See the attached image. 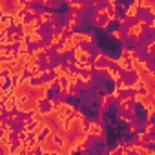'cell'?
<instances>
[{
	"label": "cell",
	"mask_w": 155,
	"mask_h": 155,
	"mask_svg": "<svg viewBox=\"0 0 155 155\" xmlns=\"http://www.w3.org/2000/svg\"><path fill=\"white\" fill-rule=\"evenodd\" d=\"M91 40H93V37H91L90 33L75 31V33H71L68 38H62V42L57 46V55L62 57L64 53H69V51H73L75 48H79L82 42H84V44H91Z\"/></svg>",
	"instance_id": "cell-2"
},
{
	"label": "cell",
	"mask_w": 155,
	"mask_h": 155,
	"mask_svg": "<svg viewBox=\"0 0 155 155\" xmlns=\"http://www.w3.org/2000/svg\"><path fill=\"white\" fill-rule=\"evenodd\" d=\"M38 20H40V24L55 22V15L53 13H48V11H42V13H38Z\"/></svg>",
	"instance_id": "cell-11"
},
{
	"label": "cell",
	"mask_w": 155,
	"mask_h": 155,
	"mask_svg": "<svg viewBox=\"0 0 155 155\" xmlns=\"http://www.w3.org/2000/svg\"><path fill=\"white\" fill-rule=\"evenodd\" d=\"M17 120H18V115H11L9 117V122H17Z\"/></svg>",
	"instance_id": "cell-22"
},
{
	"label": "cell",
	"mask_w": 155,
	"mask_h": 155,
	"mask_svg": "<svg viewBox=\"0 0 155 155\" xmlns=\"http://www.w3.org/2000/svg\"><path fill=\"white\" fill-rule=\"evenodd\" d=\"M75 62H77V69H81V71H90L91 69V53L88 49H82L81 46L79 48H75Z\"/></svg>",
	"instance_id": "cell-3"
},
{
	"label": "cell",
	"mask_w": 155,
	"mask_h": 155,
	"mask_svg": "<svg viewBox=\"0 0 155 155\" xmlns=\"http://www.w3.org/2000/svg\"><path fill=\"white\" fill-rule=\"evenodd\" d=\"M86 4L84 2H71V9H84Z\"/></svg>",
	"instance_id": "cell-18"
},
{
	"label": "cell",
	"mask_w": 155,
	"mask_h": 155,
	"mask_svg": "<svg viewBox=\"0 0 155 155\" xmlns=\"http://www.w3.org/2000/svg\"><path fill=\"white\" fill-rule=\"evenodd\" d=\"M64 35H66V28L62 26V28H60V29H58L57 33H53V35H51V40H49V46H51V48H53V46H58V44L62 42V38H64Z\"/></svg>",
	"instance_id": "cell-8"
},
{
	"label": "cell",
	"mask_w": 155,
	"mask_h": 155,
	"mask_svg": "<svg viewBox=\"0 0 155 155\" xmlns=\"http://www.w3.org/2000/svg\"><path fill=\"white\" fill-rule=\"evenodd\" d=\"M137 15H139V2H137V0H133V2L130 4V8H128V11H126V20H131Z\"/></svg>",
	"instance_id": "cell-9"
},
{
	"label": "cell",
	"mask_w": 155,
	"mask_h": 155,
	"mask_svg": "<svg viewBox=\"0 0 155 155\" xmlns=\"http://www.w3.org/2000/svg\"><path fill=\"white\" fill-rule=\"evenodd\" d=\"M86 131H88V135H91V137H101V135L104 133L102 124H101V122H95V120L86 126Z\"/></svg>",
	"instance_id": "cell-7"
},
{
	"label": "cell",
	"mask_w": 155,
	"mask_h": 155,
	"mask_svg": "<svg viewBox=\"0 0 155 155\" xmlns=\"http://www.w3.org/2000/svg\"><path fill=\"white\" fill-rule=\"evenodd\" d=\"M11 93V88H6V86H0V102H2L8 95Z\"/></svg>",
	"instance_id": "cell-17"
},
{
	"label": "cell",
	"mask_w": 155,
	"mask_h": 155,
	"mask_svg": "<svg viewBox=\"0 0 155 155\" xmlns=\"http://www.w3.org/2000/svg\"><path fill=\"white\" fill-rule=\"evenodd\" d=\"M28 38H29V42H31V44H40V42L44 40V37H42V35H40L38 31H35V33H31V35H29Z\"/></svg>",
	"instance_id": "cell-14"
},
{
	"label": "cell",
	"mask_w": 155,
	"mask_h": 155,
	"mask_svg": "<svg viewBox=\"0 0 155 155\" xmlns=\"http://www.w3.org/2000/svg\"><path fill=\"white\" fill-rule=\"evenodd\" d=\"M22 22H24V11L11 17V26H22Z\"/></svg>",
	"instance_id": "cell-13"
},
{
	"label": "cell",
	"mask_w": 155,
	"mask_h": 155,
	"mask_svg": "<svg viewBox=\"0 0 155 155\" xmlns=\"http://www.w3.org/2000/svg\"><path fill=\"white\" fill-rule=\"evenodd\" d=\"M40 20H38V17H31L28 22H22V35L24 37H29L31 33H35V31H38L40 29Z\"/></svg>",
	"instance_id": "cell-5"
},
{
	"label": "cell",
	"mask_w": 155,
	"mask_h": 155,
	"mask_svg": "<svg viewBox=\"0 0 155 155\" xmlns=\"http://www.w3.org/2000/svg\"><path fill=\"white\" fill-rule=\"evenodd\" d=\"M31 77L20 79L18 82H13L11 88V95L15 101V108L18 113H29L35 110H40V102L46 99L49 88H53V84H57L55 79L38 82V84H31Z\"/></svg>",
	"instance_id": "cell-1"
},
{
	"label": "cell",
	"mask_w": 155,
	"mask_h": 155,
	"mask_svg": "<svg viewBox=\"0 0 155 155\" xmlns=\"http://www.w3.org/2000/svg\"><path fill=\"white\" fill-rule=\"evenodd\" d=\"M62 2H73V0H62Z\"/></svg>",
	"instance_id": "cell-23"
},
{
	"label": "cell",
	"mask_w": 155,
	"mask_h": 155,
	"mask_svg": "<svg viewBox=\"0 0 155 155\" xmlns=\"http://www.w3.org/2000/svg\"><path fill=\"white\" fill-rule=\"evenodd\" d=\"M110 35H111V37H115V38H117V40H120V38H122V33H120V31H119V29H113V31H111V33H110Z\"/></svg>",
	"instance_id": "cell-19"
},
{
	"label": "cell",
	"mask_w": 155,
	"mask_h": 155,
	"mask_svg": "<svg viewBox=\"0 0 155 155\" xmlns=\"http://www.w3.org/2000/svg\"><path fill=\"white\" fill-rule=\"evenodd\" d=\"M144 24H148L144 18H140V20H137L135 24H131L128 29H126V37H130V38H135V40H139L140 38V35L144 33Z\"/></svg>",
	"instance_id": "cell-4"
},
{
	"label": "cell",
	"mask_w": 155,
	"mask_h": 155,
	"mask_svg": "<svg viewBox=\"0 0 155 155\" xmlns=\"http://www.w3.org/2000/svg\"><path fill=\"white\" fill-rule=\"evenodd\" d=\"M151 131H153V124H151V122H148L146 130H144L142 133H139V135H137V140H144V137H146V135H150Z\"/></svg>",
	"instance_id": "cell-15"
},
{
	"label": "cell",
	"mask_w": 155,
	"mask_h": 155,
	"mask_svg": "<svg viewBox=\"0 0 155 155\" xmlns=\"http://www.w3.org/2000/svg\"><path fill=\"white\" fill-rule=\"evenodd\" d=\"M110 99H111V95H104V97H102V108H106V104H108Z\"/></svg>",
	"instance_id": "cell-21"
},
{
	"label": "cell",
	"mask_w": 155,
	"mask_h": 155,
	"mask_svg": "<svg viewBox=\"0 0 155 155\" xmlns=\"http://www.w3.org/2000/svg\"><path fill=\"white\" fill-rule=\"evenodd\" d=\"M18 53H28V40L24 38H18Z\"/></svg>",
	"instance_id": "cell-16"
},
{
	"label": "cell",
	"mask_w": 155,
	"mask_h": 155,
	"mask_svg": "<svg viewBox=\"0 0 155 155\" xmlns=\"http://www.w3.org/2000/svg\"><path fill=\"white\" fill-rule=\"evenodd\" d=\"M137 2H139V6H140V8L148 9L151 15L155 13V0H137Z\"/></svg>",
	"instance_id": "cell-10"
},
{
	"label": "cell",
	"mask_w": 155,
	"mask_h": 155,
	"mask_svg": "<svg viewBox=\"0 0 155 155\" xmlns=\"http://www.w3.org/2000/svg\"><path fill=\"white\" fill-rule=\"evenodd\" d=\"M115 151H122V153H144V155H155L153 153V150H150V148H146V146H128V148H117V150H113V153Z\"/></svg>",
	"instance_id": "cell-6"
},
{
	"label": "cell",
	"mask_w": 155,
	"mask_h": 155,
	"mask_svg": "<svg viewBox=\"0 0 155 155\" xmlns=\"http://www.w3.org/2000/svg\"><path fill=\"white\" fill-rule=\"evenodd\" d=\"M153 44H155L153 40H150V42H148V46H146V55H151V49H153Z\"/></svg>",
	"instance_id": "cell-20"
},
{
	"label": "cell",
	"mask_w": 155,
	"mask_h": 155,
	"mask_svg": "<svg viewBox=\"0 0 155 155\" xmlns=\"http://www.w3.org/2000/svg\"><path fill=\"white\" fill-rule=\"evenodd\" d=\"M110 13H111V11H110V8H101V9L97 11V15H95V24H99V22H101L106 15H110Z\"/></svg>",
	"instance_id": "cell-12"
}]
</instances>
